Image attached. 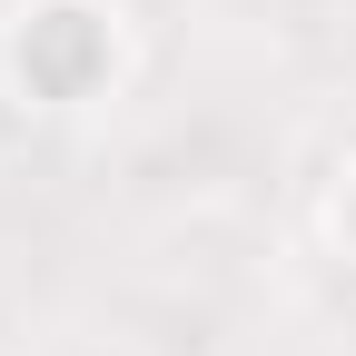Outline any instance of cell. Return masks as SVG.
<instances>
[{
    "instance_id": "1",
    "label": "cell",
    "mask_w": 356,
    "mask_h": 356,
    "mask_svg": "<svg viewBox=\"0 0 356 356\" xmlns=\"http://www.w3.org/2000/svg\"><path fill=\"white\" fill-rule=\"evenodd\" d=\"M0 79H10L20 109H99L129 79V20L119 0H20L10 30H0Z\"/></svg>"
},
{
    "instance_id": "2",
    "label": "cell",
    "mask_w": 356,
    "mask_h": 356,
    "mask_svg": "<svg viewBox=\"0 0 356 356\" xmlns=\"http://www.w3.org/2000/svg\"><path fill=\"white\" fill-rule=\"evenodd\" d=\"M327 228H337V248L356 257V159H346V178H337V198H327Z\"/></svg>"
}]
</instances>
